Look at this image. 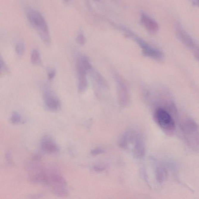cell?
Segmentation results:
<instances>
[{
    "label": "cell",
    "mask_w": 199,
    "mask_h": 199,
    "mask_svg": "<svg viewBox=\"0 0 199 199\" xmlns=\"http://www.w3.org/2000/svg\"><path fill=\"white\" fill-rule=\"evenodd\" d=\"M52 190L54 194L58 196L63 197L66 196L68 195V191L66 187H53Z\"/></svg>",
    "instance_id": "8fae6325"
},
{
    "label": "cell",
    "mask_w": 199,
    "mask_h": 199,
    "mask_svg": "<svg viewBox=\"0 0 199 199\" xmlns=\"http://www.w3.org/2000/svg\"><path fill=\"white\" fill-rule=\"evenodd\" d=\"M0 63H1V73H7L9 72L8 67L5 63L4 61L2 59V57L0 58Z\"/></svg>",
    "instance_id": "2e32d148"
},
{
    "label": "cell",
    "mask_w": 199,
    "mask_h": 199,
    "mask_svg": "<svg viewBox=\"0 0 199 199\" xmlns=\"http://www.w3.org/2000/svg\"><path fill=\"white\" fill-rule=\"evenodd\" d=\"M50 184L52 185V187H66L67 185L66 181L64 177L59 173H51L49 175Z\"/></svg>",
    "instance_id": "ba28073f"
},
{
    "label": "cell",
    "mask_w": 199,
    "mask_h": 199,
    "mask_svg": "<svg viewBox=\"0 0 199 199\" xmlns=\"http://www.w3.org/2000/svg\"><path fill=\"white\" fill-rule=\"evenodd\" d=\"M145 153V146L142 139L140 137H137L135 142L134 154L138 158L144 156Z\"/></svg>",
    "instance_id": "30bf717a"
},
{
    "label": "cell",
    "mask_w": 199,
    "mask_h": 199,
    "mask_svg": "<svg viewBox=\"0 0 199 199\" xmlns=\"http://www.w3.org/2000/svg\"><path fill=\"white\" fill-rule=\"evenodd\" d=\"M26 17L34 28L37 32L40 38L46 46L51 43L48 26L43 16L36 10L28 8L26 12Z\"/></svg>",
    "instance_id": "6da1fadb"
},
{
    "label": "cell",
    "mask_w": 199,
    "mask_h": 199,
    "mask_svg": "<svg viewBox=\"0 0 199 199\" xmlns=\"http://www.w3.org/2000/svg\"><path fill=\"white\" fill-rule=\"evenodd\" d=\"M77 42L81 45H83L85 43V38L82 33L78 34L76 38Z\"/></svg>",
    "instance_id": "e0dca14e"
},
{
    "label": "cell",
    "mask_w": 199,
    "mask_h": 199,
    "mask_svg": "<svg viewBox=\"0 0 199 199\" xmlns=\"http://www.w3.org/2000/svg\"><path fill=\"white\" fill-rule=\"evenodd\" d=\"M156 120L159 126L166 131L171 132L176 129V124L169 113L164 109H157L155 113Z\"/></svg>",
    "instance_id": "7a4b0ae2"
},
{
    "label": "cell",
    "mask_w": 199,
    "mask_h": 199,
    "mask_svg": "<svg viewBox=\"0 0 199 199\" xmlns=\"http://www.w3.org/2000/svg\"><path fill=\"white\" fill-rule=\"evenodd\" d=\"M40 55L39 51L37 49H34L32 52L30 59L31 62L34 65L39 64L40 63Z\"/></svg>",
    "instance_id": "7c38bea8"
},
{
    "label": "cell",
    "mask_w": 199,
    "mask_h": 199,
    "mask_svg": "<svg viewBox=\"0 0 199 199\" xmlns=\"http://www.w3.org/2000/svg\"><path fill=\"white\" fill-rule=\"evenodd\" d=\"M41 148L45 153L50 154H56L59 151V149L55 142L49 137H44L41 143Z\"/></svg>",
    "instance_id": "8992f818"
},
{
    "label": "cell",
    "mask_w": 199,
    "mask_h": 199,
    "mask_svg": "<svg viewBox=\"0 0 199 199\" xmlns=\"http://www.w3.org/2000/svg\"><path fill=\"white\" fill-rule=\"evenodd\" d=\"M43 99L46 106L49 110L55 111L60 107L59 98L50 90L47 89L44 92Z\"/></svg>",
    "instance_id": "3957f363"
},
{
    "label": "cell",
    "mask_w": 199,
    "mask_h": 199,
    "mask_svg": "<svg viewBox=\"0 0 199 199\" xmlns=\"http://www.w3.org/2000/svg\"><path fill=\"white\" fill-rule=\"evenodd\" d=\"M21 117L19 114L16 112L12 113L11 118V121L12 124L18 123L21 122Z\"/></svg>",
    "instance_id": "9a60e30c"
},
{
    "label": "cell",
    "mask_w": 199,
    "mask_h": 199,
    "mask_svg": "<svg viewBox=\"0 0 199 199\" xmlns=\"http://www.w3.org/2000/svg\"><path fill=\"white\" fill-rule=\"evenodd\" d=\"M63 1H64V2H65V3H68V2H70L71 0H63Z\"/></svg>",
    "instance_id": "44dd1931"
},
{
    "label": "cell",
    "mask_w": 199,
    "mask_h": 199,
    "mask_svg": "<svg viewBox=\"0 0 199 199\" xmlns=\"http://www.w3.org/2000/svg\"><path fill=\"white\" fill-rule=\"evenodd\" d=\"M142 21L144 25H145L147 30L150 32L154 33L158 31L159 28L158 23L147 15H142Z\"/></svg>",
    "instance_id": "9c48e42d"
},
{
    "label": "cell",
    "mask_w": 199,
    "mask_h": 199,
    "mask_svg": "<svg viewBox=\"0 0 199 199\" xmlns=\"http://www.w3.org/2000/svg\"><path fill=\"white\" fill-rule=\"evenodd\" d=\"M15 51L18 55L21 56L23 54L25 51V45L23 42L21 41L16 44Z\"/></svg>",
    "instance_id": "4fadbf2b"
},
{
    "label": "cell",
    "mask_w": 199,
    "mask_h": 199,
    "mask_svg": "<svg viewBox=\"0 0 199 199\" xmlns=\"http://www.w3.org/2000/svg\"><path fill=\"white\" fill-rule=\"evenodd\" d=\"M104 152L103 150H102V149H96L92 150L91 153H92L93 155L96 156L101 154V153H103Z\"/></svg>",
    "instance_id": "d6986e66"
},
{
    "label": "cell",
    "mask_w": 199,
    "mask_h": 199,
    "mask_svg": "<svg viewBox=\"0 0 199 199\" xmlns=\"http://www.w3.org/2000/svg\"><path fill=\"white\" fill-rule=\"evenodd\" d=\"M76 68L79 79L78 91L82 93L84 92L87 87V82L86 76L87 70L83 66L80 59L77 62Z\"/></svg>",
    "instance_id": "277c9868"
},
{
    "label": "cell",
    "mask_w": 199,
    "mask_h": 199,
    "mask_svg": "<svg viewBox=\"0 0 199 199\" xmlns=\"http://www.w3.org/2000/svg\"><path fill=\"white\" fill-rule=\"evenodd\" d=\"M95 1H99V0H95Z\"/></svg>",
    "instance_id": "7402d4cb"
},
{
    "label": "cell",
    "mask_w": 199,
    "mask_h": 199,
    "mask_svg": "<svg viewBox=\"0 0 199 199\" xmlns=\"http://www.w3.org/2000/svg\"><path fill=\"white\" fill-rule=\"evenodd\" d=\"M137 42L142 49L143 54L146 56L158 60H160L163 58V54L158 49L151 47L150 46L141 40L138 39Z\"/></svg>",
    "instance_id": "5b68a950"
},
{
    "label": "cell",
    "mask_w": 199,
    "mask_h": 199,
    "mask_svg": "<svg viewBox=\"0 0 199 199\" xmlns=\"http://www.w3.org/2000/svg\"><path fill=\"white\" fill-rule=\"evenodd\" d=\"M192 1L194 4L199 7V0H192Z\"/></svg>",
    "instance_id": "ffe728a7"
},
{
    "label": "cell",
    "mask_w": 199,
    "mask_h": 199,
    "mask_svg": "<svg viewBox=\"0 0 199 199\" xmlns=\"http://www.w3.org/2000/svg\"><path fill=\"white\" fill-rule=\"evenodd\" d=\"M176 31L177 36L182 42L190 47L194 46V42L190 35L185 31L182 26L177 24L176 25Z\"/></svg>",
    "instance_id": "52a82bcc"
},
{
    "label": "cell",
    "mask_w": 199,
    "mask_h": 199,
    "mask_svg": "<svg viewBox=\"0 0 199 199\" xmlns=\"http://www.w3.org/2000/svg\"><path fill=\"white\" fill-rule=\"evenodd\" d=\"M157 178L158 181L162 182L165 179L166 177V171L163 168H159L157 171Z\"/></svg>",
    "instance_id": "5bb4252c"
},
{
    "label": "cell",
    "mask_w": 199,
    "mask_h": 199,
    "mask_svg": "<svg viewBox=\"0 0 199 199\" xmlns=\"http://www.w3.org/2000/svg\"><path fill=\"white\" fill-rule=\"evenodd\" d=\"M56 72L55 70H52L49 71L48 73V78L49 81L52 80L55 77Z\"/></svg>",
    "instance_id": "ac0fdd59"
}]
</instances>
